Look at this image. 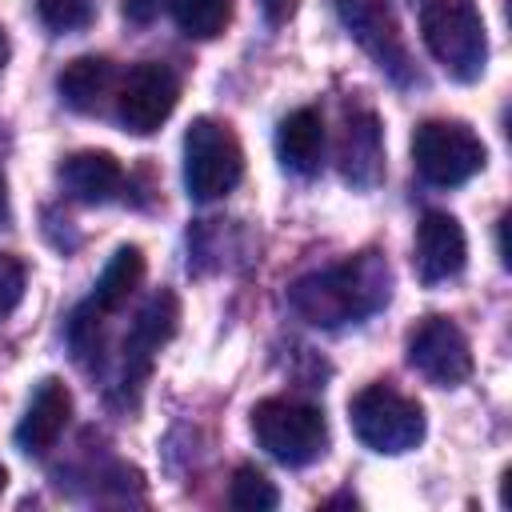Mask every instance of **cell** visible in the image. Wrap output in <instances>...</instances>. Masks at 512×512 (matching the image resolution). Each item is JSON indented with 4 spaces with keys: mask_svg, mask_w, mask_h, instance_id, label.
Instances as JSON below:
<instances>
[{
    "mask_svg": "<svg viewBox=\"0 0 512 512\" xmlns=\"http://www.w3.org/2000/svg\"><path fill=\"white\" fill-rule=\"evenodd\" d=\"M388 296H392V272H388L384 256H376V252H360L324 272H308L288 292L292 308L316 328L356 324V320L380 312L388 304Z\"/></svg>",
    "mask_w": 512,
    "mask_h": 512,
    "instance_id": "6da1fadb",
    "label": "cell"
},
{
    "mask_svg": "<svg viewBox=\"0 0 512 512\" xmlns=\"http://www.w3.org/2000/svg\"><path fill=\"white\" fill-rule=\"evenodd\" d=\"M420 36H424L432 60L452 80L468 84L488 64V36H484V20L472 0H424Z\"/></svg>",
    "mask_w": 512,
    "mask_h": 512,
    "instance_id": "7a4b0ae2",
    "label": "cell"
},
{
    "mask_svg": "<svg viewBox=\"0 0 512 512\" xmlns=\"http://www.w3.org/2000/svg\"><path fill=\"white\" fill-rule=\"evenodd\" d=\"M244 176V152L228 124L200 116L184 132V188L192 200L208 204L228 196Z\"/></svg>",
    "mask_w": 512,
    "mask_h": 512,
    "instance_id": "3957f363",
    "label": "cell"
},
{
    "mask_svg": "<svg viewBox=\"0 0 512 512\" xmlns=\"http://www.w3.org/2000/svg\"><path fill=\"white\" fill-rule=\"evenodd\" d=\"M252 432H256V444L288 468L312 464L328 444L324 416L312 404L284 400V396H268L252 408Z\"/></svg>",
    "mask_w": 512,
    "mask_h": 512,
    "instance_id": "277c9868",
    "label": "cell"
},
{
    "mask_svg": "<svg viewBox=\"0 0 512 512\" xmlns=\"http://www.w3.org/2000/svg\"><path fill=\"white\" fill-rule=\"evenodd\" d=\"M352 428L372 452L400 456L424 440V408L388 384H368L352 400Z\"/></svg>",
    "mask_w": 512,
    "mask_h": 512,
    "instance_id": "5b68a950",
    "label": "cell"
},
{
    "mask_svg": "<svg viewBox=\"0 0 512 512\" xmlns=\"http://www.w3.org/2000/svg\"><path fill=\"white\" fill-rule=\"evenodd\" d=\"M412 160L432 188H456L484 168V144L456 120H424L412 136Z\"/></svg>",
    "mask_w": 512,
    "mask_h": 512,
    "instance_id": "8992f818",
    "label": "cell"
},
{
    "mask_svg": "<svg viewBox=\"0 0 512 512\" xmlns=\"http://www.w3.org/2000/svg\"><path fill=\"white\" fill-rule=\"evenodd\" d=\"M176 100H180L176 72L160 60H144L124 76L120 96H116V116L132 136H152L172 116Z\"/></svg>",
    "mask_w": 512,
    "mask_h": 512,
    "instance_id": "52a82bcc",
    "label": "cell"
},
{
    "mask_svg": "<svg viewBox=\"0 0 512 512\" xmlns=\"http://www.w3.org/2000/svg\"><path fill=\"white\" fill-rule=\"evenodd\" d=\"M408 364H412L424 380H432V384H440V388H456V384H464V380L472 376V348H468V336H464L452 320L428 316V320L412 332V340H408Z\"/></svg>",
    "mask_w": 512,
    "mask_h": 512,
    "instance_id": "ba28073f",
    "label": "cell"
},
{
    "mask_svg": "<svg viewBox=\"0 0 512 512\" xmlns=\"http://www.w3.org/2000/svg\"><path fill=\"white\" fill-rule=\"evenodd\" d=\"M336 12L344 20V28L352 32V40L376 60L380 72H388L396 84L412 80V64H408V48L400 40V28L380 0H336Z\"/></svg>",
    "mask_w": 512,
    "mask_h": 512,
    "instance_id": "9c48e42d",
    "label": "cell"
},
{
    "mask_svg": "<svg viewBox=\"0 0 512 512\" xmlns=\"http://www.w3.org/2000/svg\"><path fill=\"white\" fill-rule=\"evenodd\" d=\"M140 280H144V256H140V248H132V244L116 248V256L100 272L92 296L80 304V312L72 320L76 348H96V328L104 324V316H112V312H120L128 304V296L136 292Z\"/></svg>",
    "mask_w": 512,
    "mask_h": 512,
    "instance_id": "30bf717a",
    "label": "cell"
},
{
    "mask_svg": "<svg viewBox=\"0 0 512 512\" xmlns=\"http://www.w3.org/2000/svg\"><path fill=\"white\" fill-rule=\"evenodd\" d=\"M416 276L424 284H444L452 276L464 272L468 260V240L464 228L456 224V216L448 212H428L416 228Z\"/></svg>",
    "mask_w": 512,
    "mask_h": 512,
    "instance_id": "8fae6325",
    "label": "cell"
},
{
    "mask_svg": "<svg viewBox=\"0 0 512 512\" xmlns=\"http://www.w3.org/2000/svg\"><path fill=\"white\" fill-rule=\"evenodd\" d=\"M176 320H180V308H176V296L172 292H156L132 320L128 336H124V384H136L148 376L152 368V356L160 352V344L176 332Z\"/></svg>",
    "mask_w": 512,
    "mask_h": 512,
    "instance_id": "7c38bea8",
    "label": "cell"
},
{
    "mask_svg": "<svg viewBox=\"0 0 512 512\" xmlns=\"http://www.w3.org/2000/svg\"><path fill=\"white\" fill-rule=\"evenodd\" d=\"M68 416H72V392L52 376L40 380V388L32 392V400L24 408V420L16 424V444L24 452H36V456L48 452L60 440Z\"/></svg>",
    "mask_w": 512,
    "mask_h": 512,
    "instance_id": "4fadbf2b",
    "label": "cell"
},
{
    "mask_svg": "<svg viewBox=\"0 0 512 512\" xmlns=\"http://www.w3.org/2000/svg\"><path fill=\"white\" fill-rule=\"evenodd\" d=\"M276 156L296 176L320 172V160H324V120H320L316 108H296V112H288L280 120V128H276Z\"/></svg>",
    "mask_w": 512,
    "mask_h": 512,
    "instance_id": "5bb4252c",
    "label": "cell"
},
{
    "mask_svg": "<svg viewBox=\"0 0 512 512\" xmlns=\"http://www.w3.org/2000/svg\"><path fill=\"white\" fill-rule=\"evenodd\" d=\"M60 184L80 204H104L120 192L124 172H120L116 156H108V152H76L60 164Z\"/></svg>",
    "mask_w": 512,
    "mask_h": 512,
    "instance_id": "9a60e30c",
    "label": "cell"
},
{
    "mask_svg": "<svg viewBox=\"0 0 512 512\" xmlns=\"http://www.w3.org/2000/svg\"><path fill=\"white\" fill-rule=\"evenodd\" d=\"M60 100L76 112H96L112 88V64L100 56H76L60 76H56Z\"/></svg>",
    "mask_w": 512,
    "mask_h": 512,
    "instance_id": "2e32d148",
    "label": "cell"
},
{
    "mask_svg": "<svg viewBox=\"0 0 512 512\" xmlns=\"http://www.w3.org/2000/svg\"><path fill=\"white\" fill-rule=\"evenodd\" d=\"M340 160H344V176H348L352 184H360V188L376 184V176H380V160H384V156H380V128H376V120H372L368 112L348 120Z\"/></svg>",
    "mask_w": 512,
    "mask_h": 512,
    "instance_id": "e0dca14e",
    "label": "cell"
},
{
    "mask_svg": "<svg viewBox=\"0 0 512 512\" xmlns=\"http://www.w3.org/2000/svg\"><path fill=\"white\" fill-rule=\"evenodd\" d=\"M168 12L184 36L212 40L224 32V24L232 16V0H168Z\"/></svg>",
    "mask_w": 512,
    "mask_h": 512,
    "instance_id": "ac0fdd59",
    "label": "cell"
},
{
    "mask_svg": "<svg viewBox=\"0 0 512 512\" xmlns=\"http://www.w3.org/2000/svg\"><path fill=\"white\" fill-rule=\"evenodd\" d=\"M228 504L240 508V512H268V508L280 504V492H276V484H272L260 468L244 464V468H236V476H232Z\"/></svg>",
    "mask_w": 512,
    "mask_h": 512,
    "instance_id": "d6986e66",
    "label": "cell"
},
{
    "mask_svg": "<svg viewBox=\"0 0 512 512\" xmlns=\"http://www.w3.org/2000/svg\"><path fill=\"white\" fill-rule=\"evenodd\" d=\"M36 12L52 32H80L92 24L96 0H36Z\"/></svg>",
    "mask_w": 512,
    "mask_h": 512,
    "instance_id": "ffe728a7",
    "label": "cell"
},
{
    "mask_svg": "<svg viewBox=\"0 0 512 512\" xmlns=\"http://www.w3.org/2000/svg\"><path fill=\"white\" fill-rule=\"evenodd\" d=\"M24 296V264L0 252V316H8Z\"/></svg>",
    "mask_w": 512,
    "mask_h": 512,
    "instance_id": "44dd1931",
    "label": "cell"
},
{
    "mask_svg": "<svg viewBox=\"0 0 512 512\" xmlns=\"http://www.w3.org/2000/svg\"><path fill=\"white\" fill-rule=\"evenodd\" d=\"M260 8L268 16V24H284L296 12V0H260Z\"/></svg>",
    "mask_w": 512,
    "mask_h": 512,
    "instance_id": "7402d4cb",
    "label": "cell"
},
{
    "mask_svg": "<svg viewBox=\"0 0 512 512\" xmlns=\"http://www.w3.org/2000/svg\"><path fill=\"white\" fill-rule=\"evenodd\" d=\"M152 8H156L152 0H128V4H124V12H128V16H136V20H148V16H152Z\"/></svg>",
    "mask_w": 512,
    "mask_h": 512,
    "instance_id": "603a6c76",
    "label": "cell"
},
{
    "mask_svg": "<svg viewBox=\"0 0 512 512\" xmlns=\"http://www.w3.org/2000/svg\"><path fill=\"white\" fill-rule=\"evenodd\" d=\"M8 220V188H4V176H0V224Z\"/></svg>",
    "mask_w": 512,
    "mask_h": 512,
    "instance_id": "cb8c5ba5",
    "label": "cell"
},
{
    "mask_svg": "<svg viewBox=\"0 0 512 512\" xmlns=\"http://www.w3.org/2000/svg\"><path fill=\"white\" fill-rule=\"evenodd\" d=\"M4 60H8V40H4V32H0V68H4Z\"/></svg>",
    "mask_w": 512,
    "mask_h": 512,
    "instance_id": "d4e9b609",
    "label": "cell"
},
{
    "mask_svg": "<svg viewBox=\"0 0 512 512\" xmlns=\"http://www.w3.org/2000/svg\"><path fill=\"white\" fill-rule=\"evenodd\" d=\"M4 484H8V472H4V464H0V492H4Z\"/></svg>",
    "mask_w": 512,
    "mask_h": 512,
    "instance_id": "484cf974",
    "label": "cell"
}]
</instances>
